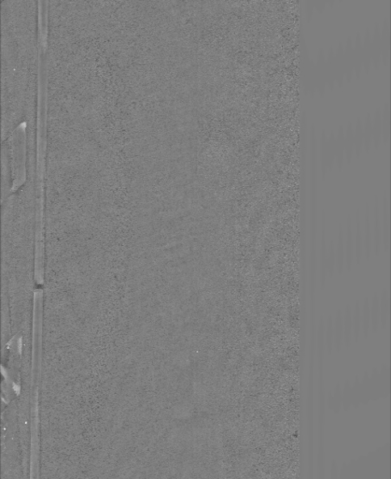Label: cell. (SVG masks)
Wrapping results in <instances>:
<instances>
[{
	"label": "cell",
	"instance_id": "obj_1",
	"mask_svg": "<svg viewBox=\"0 0 391 479\" xmlns=\"http://www.w3.org/2000/svg\"><path fill=\"white\" fill-rule=\"evenodd\" d=\"M26 124H23L21 127L16 128L13 134V158H14V165L15 170L14 173L16 174V177L14 179V187L19 186L26 176V169H25V163H26V157H25V146H26V136H25V128H23Z\"/></svg>",
	"mask_w": 391,
	"mask_h": 479
},
{
	"label": "cell",
	"instance_id": "obj_2",
	"mask_svg": "<svg viewBox=\"0 0 391 479\" xmlns=\"http://www.w3.org/2000/svg\"><path fill=\"white\" fill-rule=\"evenodd\" d=\"M346 267V251L344 243V233L343 230H339L337 244L335 247V269H337L338 274H342Z\"/></svg>",
	"mask_w": 391,
	"mask_h": 479
},
{
	"label": "cell",
	"instance_id": "obj_3",
	"mask_svg": "<svg viewBox=\"0 0 391 479\" xmlns=\"http://www.w3.org/2000/svg\"><path fill=\"white\" fill-rule=\"evenodd\" d=\"M321 248H320V256H319V266H320V281L321 287L324 288L326 285V279L328 276L327 273V243H326V229L325 225L323 224L322 228Z\"/></svg>",
	"mask_w": 391,
	"mask_h": 479
},
{
	"label": "cell",
	"instance_id": "obj_4",
	"mask_svg": "<svg viewBox=\"0 0 391 479\" xmlns=\"http://www.w3.org/2000/svg\"><path fill=\"white\" fill-rule=\"evenodd\" d=\"M343 331H344V344L348 347L353 342L352 309L350 306L347 307L345 314L343 315Z\"/></svg>",
	"mask_w": 391,
	"mask_h": 479
},
{
	"label": "cell",
	"instance_id": "obj_5",
	"mask_svg": "<svg viewBox=\"0 0 391 479\" xmlns=\"http://www.w3.org/2000/svg\"><path fill=\"white\" fill-rule=\"evenodd\" d=\"M334 335H335V343L334 348L336 351H340L342 346L344 345V331H343V313L338 311L335 313L334 320Z\"/></svg>",
	"mask_w": 391,
	"mask_h": 479
},
{
	"label": "cell",
	"instance_id": "obj_6",
	"mask_svg": "<svg viewBox=\"0 0 391 479\" xmlns=\"http://www.w3.org/2000/svg\"><path fill=\"white\" fill-rule=\"evenodd\" d=\"M363 236V256L366 259H370L372 254V225L370 222L369 216L367 215L364 225V232H362Z\"/></svg>",
	"mask_w": 391,
	"mask_h": 479
},
{
	"label": "cell",
	"instance_id": "obj_7",
	"mask_svg": "<svg viewBox=\"0 0 391 479\" xmlns=\"http://www.w3.org/2000/svg\"><path fill=\"white\" fill-rule=\"evenodd\" d=\"M379 308H380V324L385 328L389 320V294L388 291L385 290L381 297L379 298Z\"/></svg>",
	"mask_w": 391,
	"mask_h": 479
},
{
	"label": "cell",
	"instance_id": "obj_8",
	"mask_svg": "<svg viewBox=\"0 0 391 479\" xmlns=\"http://www.w3.org/2000/svg\"><path fill=\"white\" fill-rule=\"evenodd\" d=\"M346 243H347L346 248H345V251H346V265H347V268L350 270L352 268V265H353L354 260H355V258H354L353 232L351 230L350 220L347 223V241H346Z\"/></svg>",
	"mask_w": 391,
	"mask_h": 479
},
{
	"label": "cell",
	"instance_id": "obj_9",
	"mask_svg": "<svg viewBox=\"0 0 391 479\" xmlns=\"http://www.w3.org/2000/svg\"><path fill=\"white\" fill-rule=\"evenodd\" d=\"M360 223L359 218L357 220V228L355 233V245H354V258L357 264H360L363 256V236L360 230Z\"/></svg>",
	"mask_w": 391,
	"mask_h": 479
},
{
	"label": "cell",
	"instance_id": "obj_10",
	"mask_svg": "<svg viewBox=\"0 0 391 479\" xmlns=\"http://www.w3.org/2000/svg\"><path fill=\"white\" fill-rule=\"evenodd\" d=\"M371 330V312H370V300L365 299L361 310V332L363 336L367 337Z\"/></svg>",
	"mask_w": 391,
	"mask_h": 479
},
{
	"label": "cell",
	"instance_id": "obj_11",
	"mask_svg": "<svg viewBox=\"0 0 391 479\" xmlns=\"http://www.w3.org/2000/svg\"><path fill=\"white\" fill-rule=\"evenodd\" d=\"M371 312V328L372 332H377L380 326V308H379V297L374 295L372 302L370 303Z\"/></svg>",
	"mask_w": 391,
	"mask_h": 479
},
{
	"label": "cell",
	"instance_id": "obj_12",
	"mask_svg": "<svg viewBox=\"0 0 391 479\" xmlns=\"http://www.w3.org/2000/svg\"><path fill=\"white\" fill-rule=\"evenodd\" d=\"M352 334L354 341L358 342L361 334V311L360 302L356 303L354 311H352Z\"/></svg>",
	"mask_w": 391,
	"mask_h": 479
},
{
	"label": "cell",
	"instance_id": "obj_13",
	"mask_svg": "<svg viewBox=\"0 0 391 479\" xmlns=\"http://www.w3.org/2000/svg\"><path fill=\"white\" fill-rule=\"evenodd\" d=\"M335 335H334V320L330 315L325 323V349L329 354L334 349Z\"/></svg>",
	"mask_w": 391,
	"mask_h": 479
},
{
	"label": "cell",
	"instance_id": "obj_14",
	"mask_svg": "<svg viewBox=\"0 0 391 479\" xmlns=\"http://www.w3.org/2000/svg\"><path fill=\"white\" fill-rule=\"evenodd\" d=\"M335 271V246L334 242H331L327 248V273L329 276H333Z\"/></svg>",
	"mask_w": 391,
	"mask_h": 479
},
{
	"label": "cell",
	"instance_id": "obj_15",
	"mask_svg": "<svg viewBox=\"0 0 391 479\" xmlns=\"http://www.w3.org/2000/svg\"><path fill=\"white\" fill-rule=\"evenodd\" d=\"M317 352L319 355V358H321L324 350H325V323L323 320H320L319 324H318V330H317Z\"/></svg>",
	"mask_w": 391,
	"mask_h": 479
}]
</instances>
